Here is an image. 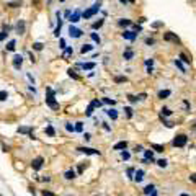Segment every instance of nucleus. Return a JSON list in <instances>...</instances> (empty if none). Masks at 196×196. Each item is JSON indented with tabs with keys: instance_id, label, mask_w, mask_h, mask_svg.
<instances>
[{
	"instance_id": "3",
	"label": "nucleus",
	"mask_w": 196,
	"mask_h": 196,
	"mask_svg": "<svg viewBox=\"0 0 196 196\" xmlns=\"http://www.w3.org/2000/svg\"><path fill=\"white\" fill-rule=\"evenodd\" d=\"M186 142H188V136L186 134H178V136H175V139L172 141L173 147H185Z\"/></svg>"
},
{
	"instance_id": "35",
	"label": "nucleus",
	"mask_w": 196,
	"mask_h": 196,
	"mask_svg": "<svg viewBox=\"0 0 196 196\" xmlns=\"http://www.w3.org/2000/svg\"><path fill=\"white\" fill-rule=\"evenodd\" d=\"M167 163H169V162H167L165 159H160V160H157V165L160 167V169H165V167H167Z\"/></svg>"
},
{
	"instance_id": "38",
	"label": "nucleus",
	"mask_w": 196,
	"mask_h": 196,
	"mask_svg": "<svg viewBox=\"0 0 196 196\" xmlns=\"http://www.w3.org/2000/svg\"><path fill=\"white\" fill-rule=\"evenodd\" d=\"M90 105L93 106V108H100V106H101V101H100V100H93V101H92Z\"/></svg>"
},
{
	"instance_id": "54",
	"label": "nucleus",
	"mask_w": 196,
	"mask_h": 196,
	"mask_svg": "<svg viewBox=\"0 0 196 196\" xmlns=\"http://www.w3.org/2000/svg\"><path fill=\"white\" fill-rule=\"evenodd\" d=\"M147 98V95L146 93H141V95H137V100H146Z\"/></svg>"
},
{
	"instance_id": "2",
	"label": "nucleus",
	"mask_w": 196,
	"mask_h": 196,
	"mask_svg": "<svg viewBox=\"0 0 196 196\" xmlns=\"http://www.w3.org/2000/svg\"><path fill=\"white\" fill-rule=\"evenodd\" d=\"M100 7H101V2H97V3H93V7H92V8H88V10H85V11H83V13H82V17L85 18V20L92 18L95 13H98Z\"/></svg>"
},
{
	"instance_id": "45",
	"label": "nucleus",
	"mask_w": 196,
	"mask_h": 196,
	"mask_svg": "<svg viewBox=\"0 0 196 196\" xmlns=\"http://www.w3.org/2000/svg\"><path fill=\"white\" fill-rule=\"evenodd\" d=\"M70 54H74V49H72V47H67V49L64 51V56H70Z\"/></svg>"
},
{
	"instance_id": "43",
	"label": "nucleus",
	"mask_w": 196,
	"mask_h": 196,
	"mask_svg": "<svg viewBox=\"0 0 196 196\" xmlns=\"http://www.w3.org/2000/svg\"><path fill=\"white\" fill-rule=\"evenodd\" d=\"M7 97H8V95H7V92H0V101H5V100H7Z\"/></svg>"
},
{
	"instance_id": "49",
	"label": "nucleus",
	"mask_w": 196,
	"mask_h": 196,
	"mask_svg": "<svg viewBox=\"0 0 196 196\" xmlns=\"http://www.w3.org/2000/svg\"><path fill=\"white\" fill-rule=\"evenodd\" d=\"M43 196H54L53 191H47V190H43Z\"/></svg>"
},
{
	"instance_id": "41",
	"label": "nucleus",
	"mask_w": 196,
	"mask_h": 196,
	"mask_svg": "<svg viewBox=\"0 0 196 196\" xmlns=\"http://www.w3.org/2000/svg\"><path fill=\"white\" fill-rule=\"evenodd\" d=\"M33 49L41 51V49H43V43H34V44H33Z\"/></svg>"
},
{
	"instance_id": "33",
	"label": "nucleus",
	"mask_w": 196,
	"mask_h": 196,
	"mask_svg": "<svg viewBox=\"0 0 196 196\" xmlns=\"http://www.w3.org/2000/svg\"><path fill=\"white\" fill-rule=\"evenodd\" d=\"M101 26H103V20H98V21H95L93 25H92L93 30H98V28H101Z\"/></svg>"
},
{
	"instance_id": "19",
	"label": "nucleus",
	"mask_w": 196,
	"mask_h": 196,
	"mask_svg": "<svg viewBox=\"0 0 196 196\" xmlns=\"http://www.w3.org/2000/svg\"><path fill=\"white\" fill-rule=\"evenodd\" d=\"M144 159H146V160L147 162H152V160H154V150H146V152H144Z\"/></svg>"
},
{
	"instance_id": "37",
	"label": "nucleus",
	"mask_w": 196,
	"mask_h": 196,
	"mask_svg": "<svg viewBox=\"0 0 196 196\" xmlns=\"http://www.w3.org/2000/svg\"><path fill=\"white\" fill-rule=\"evenodd\" d=\"M127 79L126 77H123V75H118V77H114V82L116 83H121V82H126Z\"/></svg>"
},
{
	"instance_id": "7",
	"label": "nucleus",
	"mask_w": 196,
	"mask_h": 196,
	"mask_svg": "<svg viewBox=\"0 0 196 196\" xmlns=\"http://www.w3.org/2000/svg\"><path fill=\"white\" fill-rule=\"evenodd\" d=\"M83 34V31L82 30H79V28H75V26H69V36L70 38H80V36Z\"/></svg>"
},
{
	"instance_id": "27",
	"label": "nucleus",
	"mask_w": 196,
	"mask_h": 196,
	"mask_svg": "<svg viewBox=\"0 0 196 196\" xmlns=\"http://www.w3.org/2000/svg\"><path fill=\"white\" fill-rule=\"evenodd\" d=\"M172 114V111H170V108H162L160 110V116L163 118V116H170Z\"/></svg>"
},
{
	"instance_id": "30",
	"label": "nucleus",
	"mask_w": 196,
	"mask_h": 196,
	"mask_svg": "<svg viewBox=\"0 0 196 196\" xmlns=\"http://www.w3.org/2000/svg\"><path fill=\"white\" fill-rule=\"evenodd\" d=\"M67 74H69V77H72L74 80H77V79H79V75L75 74V70H74V69H69V70H67Z\"/></svg>"
},
{
	"instance_id": "40",
	"label": "nucleus",
	"mask_w": 196,
	"mask_h": 196,
	"mask_svg": "<svg viewBox=\"0 0 196 196\" xmlns=\"http://www.w3.org/2000/svg\"><path fill=\"white\" fill-rule=\"evenodd\" d=\"M146 44H147V46H154V44H155V39H154V38H147V39H146Z\"/></svg>"
},
{
	"instance_id": "11",
	"label": "nucleus",
	"mask_w": 196,
	"mask_h": 196,
	"mask_svg": "<svg viewBox=\"0 0 196 196\" xmlns=\"http://www.w3.org/2000/svg\"><path fill=\"white\" fill-rule=\"evenodd\" d=\"M77 67H80L83 70H92L95 67V62H87V64H77Z\"/></svg>"
},
{
	"instance_id": "50",
	"label": "nucleus",
	"mask_w": 196,
	"mask_h": 196,
	"mask_svg": "<svg viewBox=\"0 0 196 196\" xmlns=\"http://www.w3.org/2000/svg\"><path fill=\"white\" fill-rule=\"evenodd\" d=\"M103 101L108 103V105H114V100H111V98H103Z\"/></svg>"
},
{
	"instance_id": "42",
	"label": "nucleus",
	"mask_w": 196,
	"mask_h": 196,
	"mask_svg": "<svg viewBox=\"0 0 196 196\" xmlns=\"http://www.w3.org/2000/svg\"><path fill=\"white\" fill-rule=\"evenodd\" d=\"M66 129H67V131H69V133H74V131H75V127H74V126H72V124H70V123H66Z\"/></svg>"
},
{
	"instance_id": "12",
	"label": "nucleus",
	"mask_w": 196,
	"mask_h": 196,
	"mask_svg": "<svg viewBox=\"0 0 196 196\" xmlns=\"http://www.w3.org/2000/svg\"><path fill=\"white\" fill-rule=\"evenodd\" d=\"M25 21H23V20H20V21L17 23V33L18 34H23V33H25Z\"/></svg>"
},
{
	"instance_id": "60",
	"label": "nucleus",
	"mask_w": 196,
	"mask_h": 196,
	"mask_svg": "<svg viewBox=\"0 0 196 196\" xmlns=\"http://www.w3.org/2000/svg\"><path fill=\"white\" fill-rule=\"evenodd\" d=\"M182 196H188V194H186V193H183V194H182Z\"/></svg>"
},
{
	"instance_id": "31",
	"label": "nucleus",
	"mask_w": 196,
	"mask_h": 196,
	"mask_svg": "<svg viewBox=\"0 0 196 196\" xmlns=\"http://www.w3.org/2000/svg\"><path fill=\"white\" fill-rule=\"evenodd\" d=\"M75 131H77V133H82V131H83V123H80V121H79V123H75Z\"/></svg>"
},
{
	"instance_id": "29",
	"label": "nucleus",
	"mask_w": 196,
	"mask_h": 196,
	"mask_svg": "<svg viewBox=\"0 0 196 196\" xmlns=\"http://www.w3.org/2000/svg\"><path fill=\"white\" fill-rule=\"evenodd\" d=\"M18 133L20 134H31V129L30 127H18Z\"/></svg>"
},
{
	"instance_id": "16",
	"label": "nucleus",
	"mask_w": 196,
	"mask_h": 196,
	"mask_svg": "<svg viewBox=\"0 0 196 196\" xmlns=\"http://www.w3.org/2000/svg\"><path fill=\"white\" fill-rule=\"evenodd\" d=\"M144 175H146V173H144V170H137V172H134V180H136V182H142V178H144Z\"/></svg>"
},
{
	"instance_id": "6",
	"label": "nucleus",
	"mask_w": 196,
	"mask_h": 196,
	"mask_svg": "<svg viewBox=\"0 0 196 196\" xmlns=\"http://www.w3.org/2000/svg\"><path fill=\"white\" fill-rule=\"evenodd\" d=\"M77 150L82 152V154H87V155H100V150L92 149V147H79Z\"/></svg>"
},
{
	"instance_id": "58",
	"label": "nucleus",
	"mask_w": 196,
	"mask_h": 196,
	"mask_svg": "<svg viewBox=\"0 0 196 196\" xmlns=\"http://www.w3.org/2000/svg\"><path fill=\"white\" fill-rule=\"evenodd\" d=\"M61 49H66V41L64 39H61Z\"/></svg>"
},
{
	"instance_id": "55",
	"label": "nucleus",
	"mask_w": 196,
	"mask_h": 196,
	"mask_svg": "<svg viewBox=\"0 0 196 196\" xmlns=\"http://www.w3.org/2000/svg\"><path fill=\"white\" fill-rule=\"evenodd\" d=\"M83 139H85V141H90V139H92V136H90L88 133H85V134H83Z\"/></svg>"
},
{
	"instance_id": "10",
	"label": "nucleus",
	"mask_w": 196,
	"mask_h": 196,
	"mask_svg": "<svg viewBox=\"0 0 196 196\" xmlns=\"http://www.w3.org/2000/svg\"><path fill=\"white\" fill-rule=\"evenodd\" d=\"M21 64H23V57H21V56H20V54H17V56H15V57H13V67L18 70L20 67H21Z\"/></svg>"
},
{
	"instance_id": "5",
	"label": "nucleus",
	"mask_w": 196,
	"mask_h": 196,
	"mask_svg": "<svg viewBox=\"0 0 196 196\" xmlns=\"http://www.w3.org/2000/svg\"><path fill=\"white\" fill-rule=\"evenodd\" d=\"M163 41H170V43H175V44H178L180 43V38L175 33H172V31H169V33L163 34Z\"/></svg>"
},
{
	"instance_id": "17",
	"label": "nucleus",
	"mask_w": 196,
	"mask_h": 196,
	"mask_svg": "<svg viewBox=\"0 0 196 196\" xmlns=\"http://www.w3.org/2000/svg\"><path fill=\"white\" fill-rule=\"evenodd\" d=\"M123 57H124V61H131V59L134 57V53L131 49H126L124 53H123Z\"/></svg>"
},
{
	"instance_id": "61",
	"label": "nucleus",
	"mask_w": 196,
	"mask_h": 196,
	"mask_svg": "<svg viewBox=\"0 0 196 196\" xmlns=\"http://www.w3.org/2000/svg\"><path fill=\"white\" fill-rule=\"evenodd\" d=\"M59 2H66V0H59Z\"/></svg>"
},
{
	"instance_id": "18",
	"label": "nucleus",
	"mask_w": 196,
	"mask_h": 196,
	"mask_svg": "<svg viewBox=\"0 0 196 196\" xmlns=\"http://www.w3.org/2000/svg\"><path fill=\"white\" fill-rule=\"evenodd\" d=\"M170 95H172V92H170V90H160V92L157 93V97L160 98V100H163V98L170 97Z\"/></svg>"
},
{
	"instance_id": "4",
	"label": "nucleus",
	"mask_w": 196,
	"mask_h": 196,
	"mask_svg": "<svg viewBox=\"0 0 196 196\" xmlns=\"http://www.w3.org/2000/svg\"><path fill=\"white\" fill-rule=\"evenodd\" d=\"M43 163H44V159L39 155V157H36V159L31 160V169H33V170H41Z\"/></svg>"
},
{
	"instance_id": "21",
	"label": "nucleus",
	"mask_w": 196,
	"mask_h": 196,
	"mask_svg": "<svg viewBox=\"0 0 196 196\" xmlns=\"http://www.w3.org/2000/svg\"><path fill=\"white\" fill-rule=\"evenodd\" d=\"M150 149H154L155 152H163V150H165V147H163L162 144H152Z\"/></svg>"
},
{
	"instance_id": "53",
	"label": "nucleus",
	"mask_w": 196,
	"mask_h": 196,
	"mask_svg": "<svg viewBox=\"0 0 196 196\" xmlns=\"http://www.w3.org/2000/svg\"><path fill=\"white\" fill-rule=\"evenodd\" d=\"M134 150H136V152H142V150H144V147H142V146H136V147H134Z\"/></svg>"
},
{
	"instance_id": "57",
	"label": "nucleus",
	"mask_w": 196,
	"mask_h": 196,
	"mask_svg": "<svg viewBox=\"0 0 196 196\" xmlns=\"http://www.w3.org/2000/svg\"><path fill=\"white\" fill-rule=\"evenodd\" d=\"M119 2H121V3H124V5H126V3H134V0H119Z\"/></svg>"
},
{
	"instance_id": "59",
	"label": "nucleus",
	"mask_w": 196,
	"mask_h": 196,
	"mask_svg": "<svg viewBox=\"0 0 196 196\" xmlns=\"http://www.w3.org/2000/svg\"><path fill=\"white\" fill-rule=\"evenodd\" d=\"M193 129H194V133H196V123H194V126H193Z\"/></svg>"
},
{
	"instance_id": "51",
	"label": "nucleus",
	"mask_w": 196,
	"mask_h": 196,
	"mask_svg": "<svg viewBox=\"0 0 196 196\" xmlns=\"http://www.w3.org/2000/svg\"><path fill=\"white\" fill-rule=\"evenodd\" d=\"M7 34H8L7 31H2V33H0V41H3V39L7 38Z\"/></svg>"
},
{
	"instance_id": "46",
	"label": "nucleus",
	"mask_w": 196,
	"mask_h": 196,
	"mask_svg": "<svg viewBox=\"0 0 196 196\" xmlns=\"http://www.w3.org/2000/svg\"><path fill=\"white\" fill-rule=\"evenodd\" d=\"M127 100H129L131 103H136V101H137V97H134V95H127Z\"/></svg>"
},
{
	"instance_id": "24",
	"label": "nucleus",
	"mask_w": 196,
	"mask_h": 196,
	"mask_svg": "<svg viewBox=\"0 0 196 196\" xmlns=\"http://www.w3.org/2000/svg\"><path fill=\"white\" fill-rule=\"evenodd\" d=\"M154 191H155L154 185H147L146 188H144V194H150V193H154Z\"/></svg>"
},
{
	"instance_id": "48",
	"label": "nucleus",
	"mask_w": 196,
	"mask_h": 196,
	"mask_svg": "<svg viewBox=\"0 0 196 196\" xmlns=\"http://www.w3.org/2000/svg\"><path fill=\"white\" fill-rule=\"evenodd\" d=\"M163 26V23L162 21H155V23H152V28H160Z\"/></svg>"
},
{
	"instance_id": "15",
	"label": "nucleus",
	"mask_w": 196,
	"mask_h": 196,
	"mask_svg": "<svg viewBox=\"0 0 196 196\" xmlns=\"http://www.w3.org/2000/svg\"><path fill=\"white\" fill-rule=\"evenodd\" d=\"M75 175H77V172L70 169V170H67L66 173H64V178H66V180H74V178H75Z\"/></svg>"
},
{
	"instance_id": "1",
	"label": "nucleus",
	"mask_w": 196,
	"mask_h": 196,
	"mask_svg": "<svg viewBox=\"0 0 196 196\" xmlns=\"http://www.w3.org/2000/svg\"><path fill=\"white\" fill-rule=\"evenodd\" d=\"M46 92H47V95H46V103H47V106H51L53 110H59V103L56 101V98H54V90L47 87Z\"/></svg>"
},
{
	"instance_id": "20",
	"label": "nucleus",
	"mask_w": 196,
	"mask_h": 196,
	"mask_svg": "<svg viewBox=\"0 0 196 196\" xmlns=\"http://www.w3.org/2000/svg\"><path fill=\"white\" fill-rule=\"evenodd\" d=\"M118 25L126 28V26H129V25H131V20H127V18H119V20H118Z\"/></svg>"
},
{
	"instance_id": "26",
	"label": "nucleus",
	"mask_w": 196,
	"mask_h": 196,
	"mask_svg": "<svg viewBox=\"0 0 196 196\" xmlns=\"http://www.w3.org/2000/svg\"><path fill=\"white\" fill-rule=\"evenodd\" d=\"M90 38L93 39V41L97 43V44H100V43H101V38H100V36H98L97 33H90Z\"/></svg>"
},
{
	"instance_id": "9",
	"label": "nucleus",
	"mask_w": 196,
	"mask_h": 196,
	"mask_svg": "<svg viewBox=\"0 0 196 196\" xmlns=\"http://www.w3.org/2000/svg\"><path fill=\"white\" fill-rule=\"evenodd\" d=\"M80 17H82V13L79 10H75L74 13H70V17H69V21L70 23H77L79 20H80Z\"/></svg>"
},
{
	"instance_id": "32",
	"label": "nucleus",
	"mask_w": 196,
	"mask_h": 196,
	"mask_svg": "<svg viewBox=\"0 0 196 196\" xmlns=\"http://www.w3.org/2000/svg\"><path fill=\"white\" fill-rule=\"evenodd\" d=\"M46 134H47V136H51V137H53V136L56 134L54 127H53V126H47V127H46Z\"/></svg>"
},
{
	"instance_id": "36",
	"label": "nucleus",
	"mask_w": 196,
	"mask_h": 196,
	"mask_svg": "<svg viewBox=\"0 0 196 196\" xmlns=\"http://www.w3.org/2000/svg\"><path fill=\"white\" fill-rule=\"evenodd\" d=\"M121 157H123V160H129L131 154H129L127 150H121Z\"/></svg>"
},
{
	"instance_id": "23",
	"label": "nucleus",
	"mask_w": 196,
	"mask_h": 196,
	"mask_svg": "<svg viewBox=\"0 0 196 196\" xmlns=\"http://www.w3.org/2000/svg\"><path fill=\"white\" fill-rule=\"evenodd\" d=\"M106 114L110 116L111 119H116V118H118V111L113 110V108H111V110H108V111H106Z\"/></svg>"
},
{
	"instance_id": "22",
	"label": "nucleus",
	"mask_w": 196,
	"mask_h": 196,
	"mask_svg": "<svg viewBox=\"0 0 196 196\" xmlns=\"http://www.w3.org/2000/svg\"><path fill=\"white\" fill-rule=\"evenodd\" d=\"M92 49H93V46H92V44H83L82 49H80V53L82 54H87V53H90Z\"/></svg>"
},
{
	"instance_id": "52",
	"label": "nucleus",
	"mask_w": 196,
	"mask_h": 196,
	"mask_svg": "<svg viewBox=\"0 0 196 196\" xmlns=\"http://www.w3.org/2000/svg\"><path fill=\"white\" fill-rule=\"evenodd\" d=\"M190 182L196 183V173H191V175H190Z\"/></svg>"
},
{
	"instance_id": "28",
	"label": "nucleus",
	"mask_w": 196,
	"mask_h": 196,
	"mask_svg": "<svg viewBox=\"0 0 196 196\" xmlns=\"http://www.w3.org/2000/svg\"><path fill=\"white\" fill-rule=\"evenodd\" d=\"M180 59H182L183 62H186V64H190V62H191V59L188 57V56H186L185 53H180Z\"/></svg>"
},
{
	"instance_id": "56",
	"label": "nucleus",
	"mask_w": 196,
	"mask_h": 196,
	"mask_svg": "<svg viewBox=\"0 0 196 196\" xmlns=\"http://www.w3.org/2000/svg\"><path fill=\"white\" fill-rule=\"evenodd\" d=\"M127 175H129V177L133 178V175H134V169H127Z\"/></svg>"
},
{
	"instance_id": "34",
	"label": "nucleus",
	"mask_w": 196,
	"mask_h": 196,
	"mask_svg": "<svg viewBox=\"0 0 196 196\" xmlns=\"http://www.w3.org/2000/svg\"><path fill=\"white\" fill-rule=\"evenodd\" d=\"M15 46H17V43L11 39V41H8V44H7V49H8V51H15Z\"/></svg>"
},
{
	"instance_id": "14",
	"label": "nucleus",
	"mask_w": 196,
	"mask_h": 196,
	"mask_svg": "<svg viewBox=\"0 0 196 196\" xmlns=\"http://www.w3.org/2000/svg\"><path fill=\"white\" fill-rule=\"evenodd\" d=\"M126 147H127V142H126V141H121V142L114 144L113 149H114V150H126Z\"/></svg>"
},
{
	"instance_id": "47",
	"label": "nucleus",
	"mask_w": 196,
	"mask_h": 196,
	"mask_svg": "<svg viewBox=\"0 0 196 196\" xmlns=\"http://www.w3.org/2000/svg\"><path fill=\"white\" fill-rule=\"evenodd\" d=\"M92 113H93V106H92V105H88V108H87V116H92Z\"/></svg>"
},
{
	"instance_id": "62",
	"label": "nucleus",
	"mask_w": 196,
	"mask_h": 196,
	"mask_svg": "<svg viewBox=\"0 0 196 196\" xmlns=\"http://www.w3.org/2000/svg\"><path fill=\"white\" fill-rule=\"evenodd\" d=\"M0 196H2V194H0Z\"/></svg>"
},
{
	"instance_id": "44",
	"label": "nucleus",
	"mask_w": 196,
	"mask_h": 196,
	"mask_svg": "<svg viewBox=\"0 0 196 196\" xmlns=\"http://www.w3.org/2000/svg\"><path fill=\"white\" fill-rule=\"evenodd\" d=\"M85 167H87V162H82L80 165H79V169H77V172H79V173H82V172H83V169H85Z\"/></svg>"
},
{
	"instance_id": "39",
	"label": "nucleus",
	"mask_w": 196,
	"mask_h": 196,
	"mask_svg": "<svg viewBox=\"0 0 196 196\" xmlns=\"http://www.w3.org/2000/svg\"><path fill=\"white\" fill-rule=\"evenodd\" d=\"M124 111H126V116H127V118H131V116H133V108L126 106V108H124Z\"/></svg>"
},
{
	"instance_id": "25",
	"label": "nucleus",
	"mask_w": 196,
	"mask_h": 196,
	"mask_svg": "<svg viewBox=\"0 0 196 196\" xmlns=\"http://www.w3.org/2000/svg\"><path fill=\"white\" fill-rule=\"evenodd\" d=\"M173 64H175V66H177V67H178V69H180V70H182V72H183V74H185V72H186V69H185V66H183V64H182V62H180V61H178V59H175V61H173Z\"/></svg>"
},
{
	"instance_id": "8",
	"label": "nucleus",
	"mask_w": 196,
	"mask_h": 196,
	"mask_svg": "<svg viewBox=\"0 0 196 196\" xmlns=\"http://www.w3.org/2000/svg\"><path fill=\"white\" fill-rule=\"evenodd\" d=\"M123 38L127 39V41H134L136 38H137V33H134V31H129V30H126L124 33H123Z\"/></svg>"
},
{
	"instance_id": "13",
	"label": "nucleus",
	"mask_w": 196,
	"mask_h": 196,
	"mask_svg": "<svg viewBox=\"0 0 196 196\" xmlns=\"http://www.w3.org/2000/svg\"><path fill=\"white\" fill-rule=\"evenodd\" d=\"M146 67H147V74H152L154 72V59H147L146 61Z\"/></svg>"
}]
</instances>
